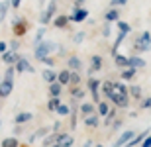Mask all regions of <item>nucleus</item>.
I'll return each mask as SVG.
<instances>
[{
  "mask_svg": "<svg viewBox=\"0 0 151 147\" xmlns=\"http://www.w3.org/2000/svg\"><path fill=\"white\" fill-rule=\"evenodd\" d=\"M57 43L55 41H51V39H43L41 43H37V45H34V55H35V59L37 61H41L43 57H47V55H51L53 51H57Z\"/></svg>",
  "mask_w": 151,
  "mask_h": 147,
  "instance_id": "1",
  "label": "nucleus"
},
{
  "mask_svg": "<svg viewBox=\"0 0 151 147\" xmlns=\"http://www.w3.org/2000/svg\"><path fill=\"white\" fill-rule=\"evenodd\" d=\"M116 26H118V35H116L114 45H112V55H116V53H118V49H120V45H122V41L126 39V35L132 32V28H129L128 22H120V20H118Z\"/></svg>",
  "mask_w": 151,
  "mask_h": 147,
  "instance_id": "2",
  "label": "nucleus"
},
{
  "mask_svg": "<svg viewBox=\"0 0 151 147\" xmlns=\"http://www.w3.org/2000/svg\"><path fill=\"white\" fill-rule=\"evenodd\" d=\"M28 29H29V24L26 18H20V16L12 18V32H14L16 37H24V35L28 34Z\"/></svg>",
  "mask_w": 151,
  "mask_h": 147,
  "instance_id": "3",
  "label": "nucleus"
},
{
  "mask_svg": "<svg viewBox=\"0 0 151 147\" xmlns=\"http://www.w3.org/2000/svg\"><path fill=\"white\" fill-rule=\"evenodd\" d=\"M55 14H57V0H49L47 6H45V10H43V14L39 16V24L41 26H47L55 18Z\"/></svg>",
  "mask_w": 151,
  "mask_h": 147,
  "instance_id": "4",
  "label": "nucleus"
},
{
  "mask_svg": "<svg viewBox=\"0 0 151 147\" xmlns=\"http://www.w3.org/2000/svg\"><path fill=\"white\" fill-rule=\"evenodd\" d=\"M134 49H135V51H149V49H151V34L147 32V29L139 35V37H137Z\"/></svg>",
  "mask_w": 151,
  "mask_h": 147,
  "instance_id": "5",
  "label": "nucleus"
},
{
  "mask_svg": "<svg viewBox=\"0 0 151 147\" xmlns=\"http://www.w3.org/2000/svg\"><path fill=\"white\" fill-rule=\"evenodd\" d=\"M14 69H16V75H22V73H34L35 69L29 65V61L26 59V57L18 55V61L14 63Z\"/></svg>",
  "mask_w": 151,
  "mask_h": 147,
  "instance_id": "6",
  "label": "nucleus"
},
{
  "mask_svg": "<svg viewBox=\"0 0 151 147\" xmlns=\"http://www.w3.org/2000/svg\"><path fill=\"white\" fill-rule=\"evenodd\" d=\"M108 100L112 102L116 108H128L129 106V96H128V94H120V92H116V90L110 94Z\"/></svg>",
  "mask_w": 151,
  "mask_h": 147,
  "instance_id": "7",
  "label": "nucleus"
},
{
  "mask_svg": "<svg viewBox=\"0 0 151 147\" xmlns=\"http://www.w3.org/2000/svg\"><path fill=\"white\" fill-rule=\"evenodd\" d=\"M100 80L98 79H94V77H90L88 80H86V86H88V90H90V94H92V100H94V104H98L100 102V96H98V92H100Z\"/></svg>",
  "mask_w": 151,
  "mask_h": 147,
  "instance_id": "8",
  "label": "nucleus"
},
{
  "mask_svg": "<svg viewBox=\"0 0 151 147\" xmlns=\"http://www.w3.org/2000/svg\"><path fill=\"white\" fill-rule=\"evenodd\" d=\"M86 18H88V10L81 6V8H75V10H73V14L69 16V20L75 22V24H81V22H84Z\"/></svg>",
  "mask_w": 151,
  "mask_h": 147,
  "instance_id": "9",
  "label": "nucleus"
},
{
  "mask_svg": "<svg viewBox=\"0 0 151 147\" xmlns=\"http://www.w3.org/2000/svg\"><path fill=\"white\" fill-rule=\"evenodd\" d=\"M134 136H135V131H132V130L122 131V133H120V136L116 137V141L112 143V147H124V145H126V143H128V141H129V139H132Z\"/></svg>",
  "mask_w": 151,
  "mask_h": 147,
  "instance_id": "10",
  "label": "nucleus"
},
{
  "mask_svg": "<svg viewBox=\"0 0 151 147\" xmlns=\"http://www.w3.org/2000/svg\"><path fill=\"white\" fill-rule=\"evenodd\" d=\"M47 133H51V128H49V125H43V128H39V130H35L34 133H29V137H28V143L32 145V143H35V139H41V137H45Z\"/></svg>",
  "mask_w": 151,
  "mask_h": 147,
  "instance_id": "11",
  "label": "nucleus"
},
{
  "mask_svg": "<svg viewBox=\"0 0 151 147\" xmlns=\"http://www.w3.org/2000/svg\"><path fill=\"white\" fill-rule=\"evenodd\" d=\"M12 90H14V82H10V80H0V98H8L12 94Z\"/></svg>",
  "mask_w": 151,
  "mask_h": 147,
  "instance_id": "12",
  "label": "nucleus"
},
{
  "mask_svg": "<svg viewBox=\"0 0 151 147\" xmlns=\"http://www.w3.org/2000/svg\"><path fill=\"white\" fill-rule=\"evenodd\" d=\"M34 120V114L32 112H18L16 116H14V124L22 125V124H28V122H32Z\"/></svg>",
  "mask_w": 151,
  "mask_h": 147,
  "instance_id": "13",
  "label": "nucleus"
},
{
  "mask_svg": "<svg viewBox=\"0 0 151 147\" xmlns=\"http://www.w3.org/2000/svg\"><path fill=\"white\" fill-rule=\"evenodd\" d=\"M100 69H102V57L100 55H92V57H90V69H88V73L94 75V73H98Z\"/></svg>",
  "mask_w": 151,
  "mask_h": 147,
  "instance_id": "14",
  "label": "nucleus"
},
{
  "mask_svg": "<svg viewBox=\"0 0 151 147\" xmlns=\"http://www.w3.org/2000/svg\"><path fill=\"white\" fill-rule=\"evenodd\" d=\"M69 22H71V20H69L67 14H61V16H55V18H53V26H55L57 29H65L69 26Z\"/></svg>",
  "mask_w": 151,
  "mask_h": 147,
  "instance_id": "15",
  "label": "nucleus"
},
{
  "mask_svg": "<svg viewBox=\"0 0 151 147\" xmlns=\"http://www.w3.org/2000/svg\"><path fill=\"white\" fill-rule=\"evenodd\" d=\"M16 61H18V53H16V51L8 49V51L2 53V63H4V65H14Z\"/></svg>",
  "mask_w": 151,
  "mask_h": 147,
  "instance_id": "16",
  "label": "nucleus"
},
{
  "mask_svg": "<svg viewBox=\"0 0 151 147\" xmlns=\"http://www.w3.org/2000/svg\"><path fill=\"white\" fill-rule=\"evenodd\" d=\"M67 69L69 71H81V69H83V61H81L77 55L69 57L67 59Z\"/></svg>",
  "mask_w": 151,
  "mask_h": 147,
  "instance_id": "17",
  "label": "nucleus"
},
{
  "mask_svg": "<svg viewBox=\"0 0 151 147\" xmlns=\"http://www.w3.org/2000/svg\"><path fill=\"white\" fill-rule=\"evenodd\" d=\"M94 102H83L81 106H78V112L83 114V118H86V116H90V114H94Z\"/></svg>",
  "mask_w": 151,
  "mask_h": 147,
  "instance_id": "18",
  "label": "nucleus"
},
{
  "mask_svg": "<svg viewBox=\"0 0 151 147\" xmlns=\"http://www.w3.org/2000/svg\"><path fill=\"white\" fill-rule=\"evenodd\" d=\"M147 136H149V130L141 131V133H137V136H134V137H132V139H129V141L126 143V147H135V145H139V143L143 141V139H145Z\"/></svg>",
  "mask_w": 151,
  "mask_h": 147,
  "instance_id": "19",
  "label": "nucleus"
},
{
  "mask_svg": "<svg viewBox=\"0 0 151 147\" xmlns=\"http://www.w3.org/2000/svg\"><path fill=\"white\" fill-rule=\"evenodd\" d=\"M83 122H84L86 128H98V124H100V116H98V114H90V116H86Z\"/></svg>",
  "mask_w": 151,
  "mask_h": 147,
  "instance_id": "20",
  "label": "nucleus"
},
{
  "mask_svg": "<svg viewBox=\"0 0 151 147\" xmlns=\"http://www.w3.org/2000/svg\"><path fill=\"white\" fill-rule=\"evenodd\" d=\"M69 79H71V71L69 69H63L61 73H57V82L63 86H69Z\"/></svg>",
  "mask_w": 151,
  "mask_h": 147,
  "instance_id": "21",
  "label": "nucleus"
},
{
  "mask_svg": "<svg viewBox=\"0 0 151 147\" xmlns=\"http://www.w3.org/2000/svg\"><path fill=\"white\" fill-rule=\"evenodd\" d=\"M128 61H129V67H134V69H143L145 67V59H141V57H137V55L128 57Z\"/></svg>",
  "mask_w": 151,
  "mask_h": 147,
  "instance_id": "22",
  "label": "nucleus"
},
{
  "mask_svg": "<svg viewBox=\"0 0 151 147\" xmlns=\"http://www.w3.org/2000/svg\"><path fill=\"white\" fill-rule=\"evenodd\" d=\"M100 90H102V94H104L106 98H110V94L114 92V82L112 80H104V82L100 85Z\"/></svg>",
  "mask_w": 151,
  "mask_h": 147,
  "instance_id": "23",
  "label": "nucleus"
},
{
  "mask_svg": "<svg viewBox=\"0 0 151 147\" xmlns=\"http://www.w3.org/2000/svg\"><path fill=\"white\" fill-rule=\"evenodd\" d=\"M41 77H43V80H45V82H49V85L57 80V73L53 71V69H49V67H47L43 73H41Z\"/></svg>",
  "mask_w": 151,
  "mask_h": 147,
  "instance_id": "24",
  "label": "nucleus"
},
{
  "mask_svg": "<svg viewBox=\"0 0 151 147\" xmlns=\"http://www.w3.org/2000/svg\"><path fill=\"white\" fill-rule=\"evenodd\" d=\"M8 10H10V0H2V2H0V24L6 20Z\"/></svg>",
  "mask_w": 151,
  "mask_h": 147,
  "instance_id": "25",
  "label": "nucleus"
},
{
  "mask_svg": "<svg viewBox=\"0 0 151 147\" xmlns=\"http://www.w3.org/2000/svg\"><path fill=\"white\" fill-rule=\"evenodd\" d=\"M114 63H116L118 67H122V69L129 67V61H128V57H126V55H120V53H116V55H114Z\"/></svg>",
  "mask_w": 151,
  "mask_h": 147,
  "instance_id": "26",
  "label": "nucleus"
},
{
  "mask_svg": "<svg viewBox=\"0 0 151 147\" xmlns=\"http://www.w3.org/2000/svg\"><path fill=\"white\" fill-rule=\"evenodd\" d=\"M61 92H63V85H59L57 80L49 85V96H61Z\"/></svg>",
  "mask_w": 151,
  "mask_h": 147,
  "instance_id": "27",
  "label": "nucleus"
},
{
  "mask_svg": "<svg viewBox=\"0 0 151 147\" xmlns=\"http://www.w3.org/2000/svg\"><path fill=\"white\" fill-rule=\"evenodd\" d=\"M104 18H106V22H110V24L118 22V20H120V12H118V8H110V10L106 12V16H104Z\"/></svg>",
  "mask_w": 151,
  "mask_h": 147,
  "instance_id": "28",
  "label": "nucleus"
},
{
  "mask_svg": "<svg viewBox=\"0 0 151 147\" xmlns=\"http://www.w3.org/2000/svg\"><path fill=\"white\" fill-rule=\"evenodd\" d=\"M57 114H59V116H61V118H67V116H71V106H69V104H59V106H57V110H55Z\"/></svg>",
  "mask_w": 151,
  "mask_h": 147,
  "instance_id": "29",
  "label": "nucleus"
},
{
  "mask_svg": "<svg viewBox=\"0 0 151 147\" xmlns=\"http://www.w3.org/2000/svg\"><path fill=\"white\" fill-rule=\"evenodd\" d=\"M135 73H137V69H134V67H126L122 71V80H132L135 77Z\"/></svg>",
  "mask_w": 151,
  "mask_h": 147,
  "instance_id": "30",
  "label": "nucleus"
},
{
  "mask_svg": "<svg viewBox=\"0 0 151 147\" xmlns=\"http://www.w3.org/2000/svg\"><path fill=\"white\" fill-rule=\"evenodd\" d=\"M59 104H61V98L59 96H49V100H47V110H49V112H55Z\"/></svg>",
  "mask_w": 151,
  "mask_h": 147,
  "instance_id": "31",
  "label": "nucleus"
},
{
  "mask_svg": "<svg viewBox=\"0 0 151 147\" xmlns=\"http://www.w3.org/2000/svg\"><path fill=\"white\" fill-rule=\"evenodd\" d=\"M2 147H20V139L18 137H4L2 139Z\"/></svg>",
  "mask_w": 151,
  "mask_h": 147,
  "instance_id": "32",
  "label": "nucleus"
},
{
  "mask_svg": "<svg viewBox=\"0 0 151 147\" xmlns=\"http://www.w3.org/2000/svg\"><path fill=\"white\" fill-rule=\"evenodd\" d=\"M110 108H112V106H110L108 102H102L100 100V102H98V116H100V118H104V116L110 112Z\"/></svg>",
  "mask_w": 151,
  "mask_h": 147,
  "instance_id": "33",
  "label": "nucleus"
},
{
  "mask_svg": "<svg viewBox=\"0 0 151 147\" xmlns=\"http://www.w3.org/2000/svg\"><path fill=\"white\" fill-rule=\"evenodd\" d=\"M14 75H16V69H14V65H8L4 71V80H10V82H14Z\"/></svg>",
  "mask_w": 151,
  "mask_h": 147,
  "instance_id": "34",
  "label": "nucleus"
},
{
  "mask_svg": "<svg viewBox=\"0 0 151 147\" xmlns=\"http://www.w3.org/2000/svg\"><path fill=\"white\" fill-rule=\"evenodd\" d=\"M45 37V26H41V28H37V32H35V37H34V45H37V43H41Z\"/></svg>",
  "mask_w": 151,
  "mask_h": 147,
  "instance_id": "35",
  "label": "nucleus"
},
{
  "mask_svg": "<svg viewBox=\"0 0 151 147\" xmlns=\"http://www.w3.org/2000/svg\"><path fill=\"white\" fill-rule=\"evenodd\" d=\"M128 94H129V96H134V98H141V86L132 85V86L128 88Z\"/></svg>",
  "mask_w": 151,
  "mask_h": 147,
  "instance_id": "36",
  "label": "nucleus"
},
{
  "mask_svg": "<svg viewBox=\"0 0 151 147\" xmlns=\"http://www.w3.org/2000/svg\"><path fill=\"white\" fill-rule=\"evenodd\" d=\"M53 143H55V133H47L41 141V147H51Z\"/></svg>",
  "mask_w": 151,
  "mask_h": 147,
  "instance_id": "37",
  "label": "nucleus"
},
{
  "mask_svg": "<svg viewBox=\"0 0 151 147\" xmlns=\"http://www.w3.org/2000/svg\"><path fill=\"white\" fill-rule=\"evenodd\" d=\"M114 118H116V108L112 106V108H110V112L104 116V124H106V125H112V120Z\"/></svg>",
  "mask_w": 151,
  "mask_h": 147,
  "instance_id": "38",
  "label": "nucleus"
},
{
  "mask_svg": "<svg viewBox=\"0 0 151 147\" xmlns=\"http://www.w3.org/2000/svg\"><path fill=\"white\" fill-rule=\"evenodd\" d=\"M78 82H81V75H78V71H71V79H69V85L78 86Z\"/></svg>",
  "mask_w": 151,
  "mask_h": 147,
  "instance_id": "39",
  "label": "nucleus"
},
{
  "mask_svg": "<svg viewBox=\"0 0 151 147\" xmlns=\"http://www.w3.org/2000/svg\"><path fill=\"white\" fill-rule=\"evenodd\" d=\"M114 90L120 92V94H128V86L124 85V82H114ZM129 96V94H128Z\"/></svg>",
  "mask_w": 151,
  "mask_h": 147,
  "instance_id": "40",
  "label": "nucleus"
},
{
  "mask_svg": "<svg viewBox=\"0 0 151 147\" xmlns=\"http://www.w3.org/2000/svg\"><path fill=\"white\" fill-rule=\"evenodd\" d=\"M71 94H73V98H83L84 90L81 88V86H73V88H71Z\"/></svg>",
  "mask_w": 151,
  "mask_h": 147,
  "instance_id": "41",
  "label": "nucleus"
},
{
  "mask_svg": "<svg viewBox=\"0 0 151 147\" xmlns=\"http://www.w3.org/2000/svg\"><path fill=\"white\" fill-rule=\"evenodd\" d=\"M84 37H86V35H84V32H77V34H75V37H73V41L78 45V43H83V41H84Z\"/></svg>",
  "mask_w": 151,
  "mask_h": 147,
  "instance_id": "42",
  "label": "nucleus"
},
{
  "mask_svg": "<svg viewBox=\"0 0 151 147\" xmlns=\"http://www.w3.org/2000/svg\"><path fill=\"white\" fill-rule=\"evenodd\" d=\"M73 143H75V137L67 136V137H65V139L61 141V147H73Z\"/></svg>",
  "mask_w": 151,
  "mask_h": 147,
  "instance_id": "43",
  "label": "nucleus"
},
{
  "mask_svg": "<svg viewBox=\"0 0 151 147\" xmlns=\"http://www.w3.org/2000/svg\"><path fill=\"white\" fill-rule=\"evenodd\" d=\"M41 63H45L49 69H53V65H55V59H53L51 55H47V57H43V59H41Z\"/></svg>",
  "mask_w": 151,
  "mask_h": 147,
  "instance_id": "44",
  "label": "nucleus"
},
{
  "mask_svg": "<svg viewBox=\"0 0 151 147\" xmlns=\"http://www.w3.org/2000/svg\"><path fill=\"white\" fill-rule=\"evenodd\" d=\"M128 4V0H110V6L112 8H118V6H126Z\"/></svg>",
  "mask_w": 151,
  "mask_h": 147,
  "instance_id": "45",
  "label": "nucleus"
},
{
  "mask_svg": "<svg viewBox=\"0 0 151 147\" xmlns=\"http://www.w3.org/2000/svg\"><path fill=\"white\" fill-rule=\"evenodd\" d=\"M141 108H143V110H151V96H147V98H143V100H141Z\"/></svg>",
  "mask_w": 151,
  "mask_h": 147,
  "instance_id": "46",
  "label": "nucleus"
},
{
  "mask_svg": "<svg viewBox=\"0 0 151 147\" xmlns=\"http://www.w3.org/2000/svg\"><path fill=\"white\" fill-rule=\"evenodd\" d=\"M18 47H20V41L18 39H12L10 43H8V49H12V51H18Z\"/></svg>",
  "mask_w": 151,
  "mask_h": 147,
  "instance_id": "47",
  "label": "nucleus"
},
{
  "mask_svg": "<svg viewBox=\"0 0 151 147\" xmlns=\"http://www.w3.org/2000/svg\"><path fill=\"white\" fill-rule=\"evenodd\" d=\"M75 128H77V112L71 110V130H75Z\"/></svg>",
  "mask_w": 151,
  "mask_h": 147,
  "instance_id": "48",
  "label": "nucleus"
},
{
  "mask_svg": "<svg viewBox=\"0 0 151 147\" xmlns=\"http://www.w3.org/2000/svg\"><path fill=\"white\" fill-rule=\"evenodd\" d=\"M59 130H61V122H53V125H51V133H59Z\"/></svg>",
  "mask_w": 151,
  "mask_h": 147,
  "instance_id": "49",
  "label": "nucleus"
},
{
  "mask_svg": "<svg viewBox=\"0 0 151 147\" xmlns=\"http://www.w3.org/2000/svg\"><path fill=\"white\" fill-rule=\"evenodd\" d=\"M102 35H104V37H108V35H110V22H106V26L102 28Z\"/></svg>",
  "mask_w": 151,
  "mask_h": 147,
  "instance_id": "50",
  "label": "nucleus"
},
{
  "mask_svg": "<svg viewBox=\"0 0 151 147\" xmlns=\"http://www.w3.org/2000/svg\"><path fill=\"white\" fill-rule=\"evenodd\" d=\"M20 4H22V0H10V8H14V10H18Z\"/></svg>",
  "mask_w": 151,
  "mask_h": 147,
  "instance_id": "51",
  "label": "nucleus"
},
{
  "mask_svg": "<svg viewBox=\"0 0 151 147\" xmlns=\"http://www.w3.org/2000/svg\"><path fill=\"white\" fill-rule=\"evenodd\" d=\"M4 51H8V43H6V41H2V39H0V55H2Z\"/></svg>",
  "mask_w": 151,
  "mask_h": 147,
  "instance_id": "52",
  "label": "nucleus"
},
{
  "mask_svg": "<svg viewBox=\"0 0 151 147\" xmlns=\"http://www.w3.org/2000/svg\"><path fill=\"white\" fill-rule=\"evenodd\" d=\"M141 147H151V136H147L143 141H141Z\"/></svg>",
  "mask_w": 151,
  "mask_h": 147,
  "instance_id": "53",
  "label": "nucleus"
},
{
  "mask_svg": "<svg viewBox=\"0 0 151 147\" xmlns=\"http://www.w3.org/2000/svg\"><path fill=\"white\" fill-rule=\"evenodd\" d=\"M18 133H22V125H14V136H18Z\"/></svg>",
  "mask_w": 151,
  "mask_h": 147,
  "instance_id": "54",
  "label": "nucleus"
},
{
  "mask_svg": "<svg viewBox=\"0 0 151 147\" xmlns=\"http://www.w3.org/2000/svg\"><path fill=\"white\" fill-rule=\"evenodd\" d=\"M81 6H84V0H75V8H81Z\"/></svg>",
  "mask_w": 151,
  "mask_h": 147,
  "instance_id": "55",
  "label": "nucleus"
},
{
  "mask_svg": "<svg viewBox=\"0 0 151 147\" xmlns=\"http://www.w3.org/2000/svg\"><path fill=\"white\" fill-rule=\"evenodd\" d=\"M83 147H92V141H84V145Z\"/></svg>",
  "mask_w": 151,
  "mask_h": 147,
  "instance_id": "56",
  "label": "nucleus"
},
{
  "mask_svg": "<svg viewBox=\"0 0 151 147\" xmlns=\"http://www.w3.org/2000/svg\"><path fill=\"white\" fill-rule=\"evenodd\" d=\"M20 147H29V143H20Z\"/></svg>",
  "mask_w": 151,
  "mask_h": 147,
  "instance_id": "57",
  "label": "nucleus"
},
{
  "mask_svg": "<svg viewBox=\"0 0 151 147\" xmlns=\"http://www.w3.org/2000/svg\"><path fill=\"white\" fill-rule=\"evenodd\" d=\"M94 147H104V145H102V143H98V145H94Z\"/></svg>",
  "mask_w": 151,
  "mask_h": 147,
  "instance_id": "58",
  "label": "nucleus"
},
{
  "mask_svg": "<svg viewBox=\"0 0 151 147\" xmlns=\"http://www.w3.org/2000/svg\"><path fill=\"white\" fill-rule=\"evenodd\" d=\"M37 2H39V4H43V2H45V0H37Z\"/></svg>",
  "mask_w": 151,
  "mask_h": 147,
  "instance_id": "59",
  "label": "nucleus"
},
{
  "mask_svg": "<svg viewBox=\"0 0 151 147\" xmlns=\"http://www.w3.org/2000/svg\"><path fill=\"white\" fill-rule=\"evenodd\" d=\"M0 112H2V104H0Z\"/></svg>",
  "mask_w": 151,
  "mask_h": 147,
  "instance_id": "60",
  "label": "nucleus"
},
{
  "mask_svg": "<svg viewBox=\"0 0 151 147\" xmlns=\"http://www.w3.org/2000/svg\"><path fill=\"white\" fill-rule=\"evenodd\" d=\"M0 125H2V120H0Z\"/></svg>",
  "mask_w": 151,
  "mask_h": 147,
  "instance_id": "61",
  "label": "nucleus"
}]
</instances>
